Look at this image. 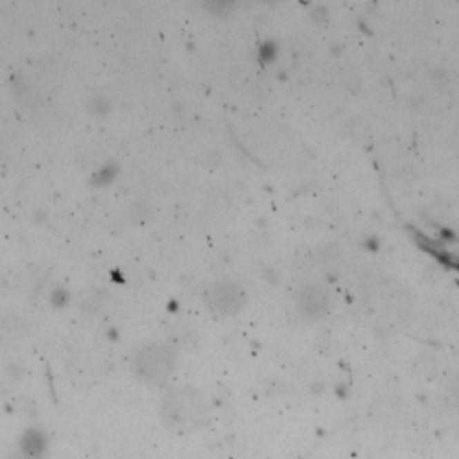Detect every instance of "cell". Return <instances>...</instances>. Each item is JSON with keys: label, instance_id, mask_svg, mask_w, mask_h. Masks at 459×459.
Instances as JSON below:
<instances>
[{"label": "cell", "instance_id": "cell-1", "mask_svg": "<svg viewBox=\"0 0 459 459\" xmlns=\"http://www.w3.org/2000/svg\"><path fill=\"white\" fill-rule=\"evenodd\" d=\"M162 424L176 434H190L203 429L210 420L208 402L192 388H178L169 391L160 406Z\"/></svg>", "mask_w": 459, "mask_h": 459}, {"label": "cell", "instance_id": "cell-2", "mask_svg": "<svg viewBox=\"0 0 459 459\" xmlns=\"http://www.w3.org/2000/svg\"><path fill=\"white\" fill-rule=\"evenodd\" d=\"M174 368V357L162 346H147L135 357V370L147 384H162L169 379Z\"/></svg>", "mask_w": 459, "mask_h": 459}, {"label": "cell", "instance_id": "cell-3", "mask_svg": "<svg viewBox=\"0 0 459 459\" xmlns=\"http://www.w3.org/2000/svg\"><path fill=\"white\" fill-rule=\"evenodd\" d=\"M327 294L319 289L318 285L307 287L300 296V303L303 305V309L310 314H319L327 309Z\"/></svg>", "mask_w": 459, "mask_h": 459}, {"label": "cell", "instance_id": "cell-4", "mask_svg": "<svg viewBox=\"0 0 459 459\" xmlns=\"http://www.w3.org/2000/svg\"><path fill=\"white\" fill-rule=\"evenodd\" d=\"M436 252L442 256L443 261L452 264L459 270V237L451 235V237H443L436 241Z\"/></svg>", "mask_w": 459, "mask_h": 459}]
</instances>
